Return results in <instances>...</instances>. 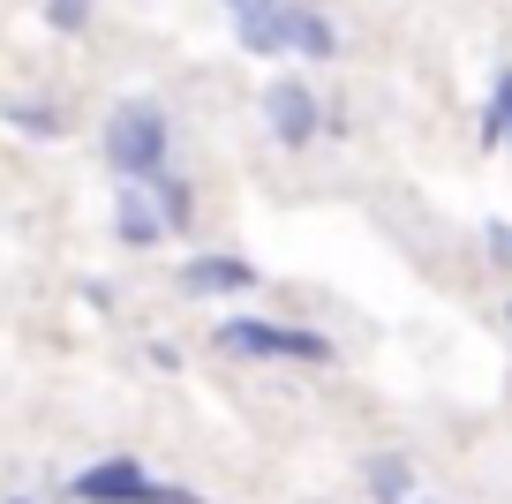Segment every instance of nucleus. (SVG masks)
Wrapping results in <instances>:
<instances>
[{
	"label": "nucleus",
	"mask_w": 512,
	"mask_h": 504,
	"mask_svg": "<svg viewBox=\"0 0 512 504\" xmlns=\"http://www.w3.org/2000/svg\"><path fill=\"white\" fill-rule=\"evenodd\" d=\"M226 16H234V38L256 61H279L294 38V0H226Z\"/></svg>",
	"instance_id": "nucleus-5"
},
{
	"label": "nucleus",
	"mask_w": 512,
	"mask_h": 504,
	"mask_svg": "<svg viewBox=\"0 0 512 504\" xmlns=\"http://www.w3.org/2000/svg\"><path fill=\"white\" fill-rule=\"evenodd\" d=\"M98 151H106V166L121 181H151V174H166V158H174V121H166L151 98H121V106L106 113V128H98Z\"/></svg>",
	"instance_id": "nucleus-1"
},
{
	"label": "nucleus",
	"mask_w": 512,
	"mask_h": 504,
	"mask_svg": "<svg viewBox=\"0 0 512 504\" xmlns=\"http://www.w3.org/2000/svg\"><path fill=\"white\" fill-rule=\"evenodd\" d=\"M8 121H23L31 136H53V113L46 106H8Z\"/></svg>",
	"instance_id": "nucleus-14"
},
{
	"label": "nucleus",
	"mask_w": 512,
	"mask_h": 504,
	"mask_svg": "<svg viewBox=\"0 0 512 504\" xmlns=\"http://www.w3.org/2000/svg\"><path fill=\"white\" fill-rule=\"evenodd\" d=\"M113 234H121L128 249H151V241L166 234V219H159V204H151L144 181H121V196H113Z\"/></svg>",
	"instance_id": "nucleus-7"
},
{
	"label": "nucleus",
	"mask_w": 512,
	"mask_h": 504,
	"mask_svg": "<svg viewBox=\"0 0 512 504\" xmlns=\"http://www.w3.org/2000/svg\"><path fill=\"white\" fill-rule=\"evenodd\" d=\"M181 286H189V294H204V301H219V294H256V264H249V256H189V264H181Z\"/></svg>",
	"instance_id": "nucleus-6"
},
{
	"label": "nucleus",
	"mask_w": 512,
	"mask_h": 504,
	"mask_svg": "<svg viewBox=\"0 0 512 504\" xmlns=\"http://www.w3.org/2000/svg\"><path fill=\"white\" fill-rule=\"evenodd\" d=\"M482 249H490L497 264L512 271V226H505V219H490V226H482Z\"/></svg>",
	"instance_id": "nucleus-13"
},
{
	"label": "nucleus",
	"mask_w": 512,
	"mask_h": 504,
	"mask_svg": "<svg viewBox=\"0 0 512 504\" xmlns=\"http://www.w3.org/2000/svg\"><path fill=\"white\" fill-rule=\"evenodd\" d=\"M505 316H512V309H505Z\"/></svg>",
	"instance_id": "nucleus-15"
},
{
	"label": "nucleus",
	"mask_w": 512,
	"mask_h": 504,
	"mask_svg": "<svg viewBox=\"0 0 512 504\" xmlns=\"http://www.w3.org/2000/svg\"><path fill=\"white\" fill-rule=\"evenodd\" d=\"M46 23L53 31H83V23H91V0H46Z\"/></svg>",
	"instance_id": "nucleus-12"
},
{
	"label": "nucleus",
	"mask_w": 512,
	"mask_h": 504,
	"mask_svg": "<svg viewBox=\"0 0 512 504\" xmlns=\"http://www.w3.org/2000/svg\"><path fill=\"white\" fill-rule=\"evenodd\" d=\"M369 497H377V504H407V497H415V467H407L400 452H377V459H369Z\"/></svg>",
	"instance_id": "nucleus-8"
},
{
	"label": "nucleus",
	"mask_w": 512,
	"mask_h": 504,
	"mask_svg": "<svg viewBox=\"0 0 512 504\" xmlns=\"http://www.w3.org/2000/svg\"><path fill=\"white\" fill-rule=\"evenodd\" d=\"M68 497L76 504H204L196 489L159 482V474H144L136 459H98V467H83L76 482H68Z\"/></svg>",
	"instance_id": "nucleus-3"
},
{
	"label": "nucleus",
	"mask_w": 512,
	"mask_h": 504,
	"mask_svg": "<svg viewBox=\"0 0 512 504\" xmlns=\"http://www.w3.org/2000/svg\"><path fill=\"white\" fill-rule=\"evenodd\" d=\"M151 189V204H159V219H166V234H174V226H189V211H196V196H189V181L181 174H151L144 181Z\"/></svg>",
	"instance_id": "nucleus-10"
},
{
	"label": "nucleus",
	"mask_w": 512,
	"mask_h": 504,
	"mask_svg": "<svg viewBox=\"0 0 512 504\" xmlns=\"http://www.w3.org/2000/svg\"><path fill=\"white\" fill-rule=\"evenodd\" d=\"M332 23L317 16V8H309V0H294V38H287V53H309V61H332Z\"/></svg>",
	"instance_id": "nucleus-9"
},
{
	"label": "nucleus",
	"mask_w": 512,
	"mask_h": 504,
	"mask_svg": "<svg viewBox=\"0 0 512 504\" xmlns=\"http://www.w3.org/2000/svg\"><path fill=\"white\" fill-rule=\"evenodd\" d=\"M219 354L324 369V362H332V339H317V331H302V324H272V316H226V324H219Z\"/></svg>",
	"instance_id": "nucleus-2"
},
{
	"label": "nucleus",
	"mask_w": 512,
	"mask_h": 504,
	"mask_svg": "<svg viewBox=\"0 0 512 504\" xmlns=\"http://www.w3.org/2000/svg\"><path fill=\"white\" fill-rule=\"evenodd\" d=\"M264 128H272L287 151H302L309 136L324 128V106H317V91H309L302 76H279L272 91H264Z\"/></svg>",
	"instance_id": "nucleus-4"
},
{
	"label": "nucleus",
	"mask_w": 512,
	"mask_h": 504,
	"mask_svg": "<svg viewBox=\"0 0 512 504\" xmlns=\"http://www.w3.org/2000/svg\"><path fill=\"white\" fill-rule=\"evenodd\" d=\"M482 136H490V143H512V68H497V83H490V106H482Z\"/></svg>",
	"instance_id": "nucleus-11"
}]
</instances>
